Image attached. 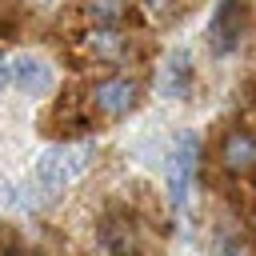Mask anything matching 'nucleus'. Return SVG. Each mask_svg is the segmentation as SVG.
I'll return each instance as SVG.
<instances>
[{
    "instance_id": "10",
    "label": "nucleus",
    "mask_w": 256,
    "mask_h": 256,
    "mask_svg": "<svg viewBox=\"0 0 256 256\" xmlns=\"http://www.w3.org/2000/svg\"><path fill=\"white\" fill-rule=\"evenodd\" d=\"M92 48H96L100 56L120 52V36H116V28H92Z\"/></svg>"
},
{
    "instance_id": "3",
    "label": "nucleus",
    "mask_w": 256,
    "mask_h": 256,
    "mask_svg": "<svg viewBox=\"0 0 256 256\" xmlns=\"http://www.w3.org/2000/svg\"><path fill=\"white\" fill-rule=\"evenodd\" d=\"M140 96V84L128 80V76H112V80H100L92 88V104L100 116H124Z\"/></svg>"
},
{
    "instance_id": "12",
    "label": "nucleus",
    "mask_w": 256,
    "mask_h": 256,
    "mask_svg": "<svg viewBox=\"0 0 256 256\" xmlns=\"http://www.w3.org/2000/svg\"><path fill=\"white\" fill-rule=\"evenodd\" d=\"M8 84H12V64H8V56L0 52V92H4Z\"/></svg>"
},
{
    "instance_id": "7",
    "label": "nucleus",
    "mask_w": 256,
    "mask_h": 256,
    "mask_svg": "<svg viewBox=\"0 0 256 256\" xmlns=\"http://www.w3.org/2000/svg\"><path fill=\"white\" fill-rule=\"evenodd\" d=\"M96 256H140V244L128 224H104L96 236Z\"/></svg>"
},
{
    "instance_id": "2",
    "label": "nucleus",
    "mask_w": 256,
    "mask_h": 256,
    "mask_svg": "<svg viewBox=\"0 0 256 256\" xmlns=\"http://www.w3.org/2000/svg\"><path fill=\"white\" fill-rule=\"evenodd\" d=\"M196 152H200L196 132H180L176 144H172V152H168L164 180H168V200H172V208H184V204H188L192 176H196Z\"/></svg>"
},
{
    "instance_id": "4",
    "label": "nucleus",
    "mask_w": 256,
    "mask_h": 256,
    "mask_svg": "<svg viewBox=\"0 0 256 256\" xmlns=\"http://www.w3.org/2000/svg\"><path fill=\"white\" fill-rule=\"evenodd\" d=\"M188 88H192V52L188 48H172L168 60L160 64V96L184 100Z\"/></svg>"
},
{
    "instance_id": "5",
    "label": "nucleus",
    "mask_w": 256,
    "mask_h": 256,
    "mask_svg": "<svg viewBox=\"0 0 256 256\" xmlns=\"http://www.w3.org/2000/svg\"><path fill=\"white\" fill-rule=\"evenodd\" d=\"M12 80H16V88L28 92V96H44V92L52 88V72H48V64H44L40 56H32V52H24V56L12 60Z\"/></svg>"
},
{
    "instance_id": "8",
    "label": "nucleus",
    "mask_w": 256,
    "mask_h": 256,
    "mask_svg": "<svg viewBox=\"0 0 256 256\" xmlns=\"http://www.w3.org/2000/svg\"><path fill=\"white\" fill-rule=\"evenodd\" d=\"M236 28H240V4H236V0H228V4L220 8V16H216V28H212V32H216V48H224V52H228V48L236 44V36H240Z\"/></svg>"
},
{
    "instance_id": "11",
    "label": "nucleus",
    "mask_w": 256,
    "mask_h": 256,
    "mask_svg": "<svg viewBox=\"0 0 256 256\" xmlns=\"http://www.w3.org/2000/svg\"><path fill=\"white\" fill-rule=\"evenodd\" d=\"M212 256H248V252H244L240 244H216V248H212Z\"/></svg>"
},
{
    "instance_id": "9",
    "label": "nucleus",
    "mask_w": 256,
    "mask_h": 256,
    "mask_svg": "<svg viewBox=\"0 0 256 256\" xmlns=\"http://www.w3.org/2000/svg\"><path fill=\"white\" fill-rule=\"evenodd\" d=\"M124 12H128L124 0H88V16L96 20V28H116Z\"/></svg>"
},
{
    "instance_id": "1",
    "label": "nucleus",
    "mask_w": 256,
    "mask_h": 256,
    "mask_svg": "<svg viewBox=\"0 0 256 256\" xmlns=\"http://www.w3.org/2000/svg\"><path fill=\"white\" fill-rule=\"evenodd\" d=\"M92 160H96V144H88V140L84 144H52L36 160V188L56 196V192L72 188L92 168Z\"/></svg>"
},
{
    "instance_id": "6",
    "label": "nucleus",
    "mask_w": 256,
    "mask_h": 256,
    "mask_svg": "<svg viewBox=\"0 0 256 256\" xmlns=\"http://www.w3.org/2000/svg\"><path fill=\"white\" fill-rule=\"evenodd\" d=\"M220 156H224V168H232V172H248V168H256V136H248V132H232V136H224Z\"/></svg>"
}]
</instances>
